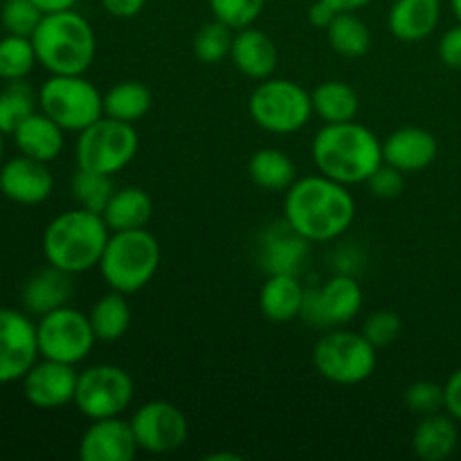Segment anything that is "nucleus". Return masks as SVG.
Masks as SVG:
<instances>
[{
    "label": "nucleus",
    "mask_w": 461,
    "mask_h": 461,
    "mask_svg": "<svg viewBox=\"0 0 461 461\" xmlns=\"http://www.w3.org/2000/svg\"><path fill=\"white\" fill-rule=\"evenodd\" d=\"M102 5L113 18H135L144 9L147 0H102Z\"/></svg>",
    "instance_id": "nucleus-43"
},
{
    "label": "nucleus",
    "mask_w": 461,
    "mask_h": 461,
    "mask_svg": "<svg viewBox=\"0 0 461 461\" xmlns=\"http://www.w3.org/2000/svg\"><path fill=\"white\" fill-rule=\"evenodd\" d=\"M32 43L50 75H84L97 54L93 27L75 9L45 14L32 34Z\"/></svg>",
    "instance_id": "nucleus-4"
},
{
    "label": "nucleus",
    "mask_w": 461,
    "mask_h": 461,
    "mask_svg": "<svg viewBox=\"0 0 461 461\" xmlns=\"http://www.w3.org/2000/svg\"><path fill=\"white\" fill-rule=\"evenodd\" d=\"M54 189V178L48 169V162L34 158H12L0 169V192L5 198L18 205H39L48 201Z\"/></svg>",
    "instance_id": "nucleus-18"
},
{
    "label": "nucleus",
    "mask_w": 461,
    "mask_h": 461,
    "mask_svg": "<svg viewBox=\"0 0 461 461\" xmlns=\"http://www.w3.org/2000/svg\"><path fill=\"white\" fill-rule=\"evenodd\" d=\"M39 104L63 131L75 133L104 117V95L84 75H52L41 86Z\"/></svg>",
    "instance_id": "nucleus-8"
},
{
    "label": "nucleus",
    "mask_w": 461,
    "mask_h": 461,
    "mask_svg": "<svg viewBox=\"0 0 461 461\" xmlns=\"http://www.w3.org/2000/svg\"><path fill=\"white\" fill-rule=\"evenodd\" d=\"M232 63L241 75L248 79H268L275 70H277V45L270 39L266 32L257 30V27H243L237 30L232 39V50H230Z\"/></svg>",
    "instance_id": "nucleus-20"
},
{
    "label": "nucleus",
    "mask_w": 461,
    "mask_h": 461,
    "mask_svg": "<svg viewBox=\"0 0 461 461\" xmlns=\"http://www.w3.org/2000/svg\"><path fill=\"white\" fill-rule=\"evenodd\" d=\"M401 329H403V324H401V318L394 311H376V313L365 320L363 336L376 349H383V347H390L392 342L399 340Z\"/></svg>",
    "instance_id": "nucleus-38"
},
{
    "label": "nucleus",
    "mask_w": 461,
    "mask_h": 461,
    "mask_svg": "<svg viewBox=\"0 0 461 461\" xmlns=\"http://www.w3.org/2000/svg\"><path fill=\"white\" fill-rule=\"evenodd\" d=\"M306 288L295 275H268L259 291V309L268 322L286 324L300 318Z\"/></svg>",
    "instance_id": "nucleus-23"
},
{
    "label": "nucleus",
    "mask_w": 461,
    "mask_h": 461,
    "mask_svg": "<svg viewBox=\"0 0 461 461\" xmlns=\"http://www.w3.org/2000/svg\"><path fill=\"white\" fill-rule=\"evenodd\" d=\"M138 149L140 138L133 124L104 115L77 138V167L113 176L133 162Z\"/></svg>",
    "instance_id": "nucleus-9"
},
{
    "label": "nucleus",
    "mask_w": 461,
    "mask_h": 461,
    "mask_svg": "<svg viewBox=\"0 0 461 461\" xmlns=\"http://www.w3.org/2000/svg\"><path fill=\"white\" fill-rule=\"evenodd\" d=\"M311 156L320 174L342 185L367 183L369 176L383 165V142L374 131L356 120L324 124L315 133Z\"/></svg>",
    "instance_id": "nucleus-2"
},
{
    "label": "nucleus",
    "mask_w": 461,
    "mask_h": 461,
    "mask_svg": "<svg viewBox=\"0 0 461 461\" xmlns=\"http://www.w3.org/2000/svg\"><path fill=\"white\" fill-rule=\"evenodd\" d=\"M405 405L414 414H435L444 410V385H437L432 381H419L405 390Z\"/></svg>",
    "instance_id": "nucleus-39"
},
{
    "label": "nucleus",
    "mask_w": 461,
    "mask_h": 461,
    "mask_svg": "<svg viewBox=\"0 0 461 461\" xmlns=\"http://www.w3.org/2000/svg\"><path fill=\"white\" fill-rule=\"evenodd\" d=\"M153 95L142 81H120L104 95V115L135 124L151 111Z\"/></svg>",
    "instance_id": "nucleus-29"
},
{
    "label": "nucleus",
    "mask_w": 461,
    "mask_h": 461,
    "mask_svg": "<svg viewBox=\"0 0 461 461\" xmlns=\"http://www.w3.org/2000/svg\"><path fill=\"white\" fill-rule=\"evenodd\" d=\"M311 99H313V113L322 117L324 124L351 122L360 111L358 93L345 81H324L311 93Z\"/></svg>",
    "instance_id": "nucleus-28"
},
{
    "label": "nucleus",
    "mask_w": 461,
    "mask_h": 461,
    "mask_svg": "<svg viewBox=\"0 0 461 461\" xmlns=\"http://www.w3.org/2000/svg\"><path fill=\"white\" fill-rule=\"evenodd\" d=\"M12 135L18 151L34 160L52 162L63 151V129L43 111L27 117Z\"/></svg>",
    "instance_id": "nucleus-24"
},
{
    "label": "nucleus",
    "mask_w": 461,
    "mask_h": 461,
    "mask_svg": "<svg viewBox=\"0 0 461 461\" xmlns=\"http://www.w3.org/2000/svg\"><path fill=\"white\" fill-rule=\"evenodd\" d=\"M376 347L363 331L336 327L324 333L313 347V365L322 378L336 385H358L376 372Z\"/></svg>",
    "instance_id": "nucleus-7"
},
{
    "label": "nucleus",
    "mask_w": 461,
    "mask_h": 461,
    "mask_svg": "<svg viewBox=\"0 0 461 461\" xmlns=\"http://www.w3.org/2000/svg\"><path fill=\"white\" fill-rule=\"evenodd\" d=\"M336 12H358V9L367 7L374 0H327Z\"/></svg>",
    "instance_id": "nucleus-46"
},
{
    "label": "nucleus",
    "mask_w": 461,
    "mask_h": 461,
    "mask_svg": "<svg viewBox=\"0 0 461 461\" xmlns=\"http://www.w3.org/2000/svg\"><path fill=\"white\" fill-rule=\"evenodd\" d=\"M441 21V0H394L387 14V30L405 43L428 39Z\"/></svg>",
    "instance_id": "nucleus-21"
},
{
    "label": "nucleus",
    "mask_w": 461,
    "mask_h": 461,
    "mask_svg": "<svg viewBox=\"0 0 461 461\" xmlns=\"http://www.w3.org/2000/svg\"><path fill=\"white\" fill-rule=\"evenodd\" d=\"M93 331L97 340L115 342L126 336L131 327V306L126 295L120 291H111L99 297L88 313Z\"/></svg>",
    "instance_id": "nucleus-30"
},
{
    "label": "nucleus",
    "mask_w": 461,
    "mask_h": 461,
    "mask_svg": "<svg viewBox=\"0 0 461 461\" xmlns=\"http://www.w3.org/2000/svg\"><path fill=\"white\" fill-rule=\"evenodd\" d=\"M70 189L77 205L84 207V210L97 212V214L106 210L108 201L115 194V185H113L111 176L88 169H77V174L72 176Z\"/></svg>",
    "instance_id": "nucleus-34"
},
{
    "label": "nucleus",
    "mask_w": 461,
    "mask_h": 461,
    "mask_svg": "<svg viewBox=\"0 0 461 461\" xmlns=\"http://www.w3.org/2000/svg\"><path fill=\"white\" fill-rule=\"evenodd\" d=\"M444 410L461 423V367L450 374V378L444 385Z\"/></svg>",
    "instance_id": "nucleus-42"
},
{
    "label": "nucleus",
    "mask_w": 461,
    "mask_h": 461,
    "mask_svg": "<svg viewBox=\"0 0 461 461\" xmlns=\"http://www.w3.org/2000/svg\"><path fill=\"white\" fill-rule=\"evenodd\" d=\"M367 187L374 196L378 198H396L403 194L405 180H403V171L394 169L392 165H385L383 162L367 180Z\"/></svg>",
    "instance_id": "nucleus-40"
},
{
    "label": "nucleus",
    "mask_w": 461,
    "mask_h": 461,
    "mask_svg": "<svg viewBox=\"0 0 461 461\" xmlns=\"http://www.w3.org/2000/svg\"><path fill=\"white\" fill-rule=\"evenodd\" d=\"M248 111L259 129L275 135H288L309 124L313 115V99L297 81L268 77L252 90Z\"/></svg>",
    "instance_id": "nucleus-6"
},
{
    "label": "nucleus",
    "mask_w": 461,
    "mask_h": 461,
    "mask_svg": "<svg viewBox=\"0 0 461 461\" xmlns=\"http://www.w3.org/2000/svg\"><path fill=\"white\" fill-rule=\"evenodd\" d=\"M138 450L140 446L131 421H124L122 417L97 419L79 441L81 461H131Z\"/></svg>",
    "instance_id": "nucleus-17"
},
{
    "label": "nucleus",
    "mask_w": 461,
    "mask_h": 461,
    "mask_svg": "<svg viewBox=\"0 0 461 461\" xmlns=\"http://www.w3.org/2000/svg\"><path fill=\"white\" fill-rule=\"evenodd\" d=\"M457 421L450 414H428L412 435V450L423 461H444L457 450Z\"/></svg>",
    "instance_id": "nucleus-25"
},
{
    "label": "nucleus",
    "mask_w": 461,
    "mask_h": 461,
    "mask_svg": "<svg viewBox=\"0 0 461 461\" xmlns=\"http://www.w3.org/2000/svg\"><path fill=\"white\" fill-rule=\"evenodd\" d=\"M72 275L57 266L39 270L32 275L23 286V306L30 315H45L50 311H57L61 306H68V300L72 297Z\"/></svg>",
    "instance_id": "nucleus-22"
},
{
    "label": "nucleus",
    "mask_w": 461,
    "mask_h": 461,
    "mask_svg": "<svg viewBox=\"0 0 461 461\" xmlns=\"http://www.w3.org/2000/svg\"><path fill=\"white\" fill-rule=\"evenodd\" d=\"M363 309V288L349 273H336L322 288L304 293L300 318L315 329H336L349 324Z\"/></svg>",
    "instance_id": "nucleus-12"
},
{
    "label": "nucleus",
    "mask_w": 461,
    "mask_h": 461,
    "mask_svg": "<svg viewBox=\"0 0 461 461\" xmlns=\"http://www.w3.org/2000/svg\"><path fill=\"white\" fill-rule=\"evenodd\" d=\"M36 104L39 95L25 79L7 81V86L0 90V131L12 135L27 117L34 115Z\"/></svg>",
    "instance_id": "nucleus-32"
},
{
    "label": "nucleus",
    "mask_w": 461,
    "mask_h": 461,
    "mask_svg": "<svg viewBox=\"0 0 461 461\" xmlns=\"http://www.w3.org/2000/svg\"><path fill=\"white\" fill-rule=\"evenodd\" d=\"M248 174L257 187L266 192H284L297 180L295 162L282 149H259L248 162Z\"/></svg>",
    "instance_id": "nucleus-27"
},
{
    "label": "nucleus",
    "mask_w": 461,
    "mask_h": 461,
    "mask_svg": "<svg viewBox=\"0 0 461 461\" xmlns=\"http://www.w3.org/2000/svg\"><path fill=\"white\" fill-rule=\"evenodd\" d=\"M153 214V201L142 187H122L108 201L106 210L102 212L111 232L122 230H138L149 223Z\"/></svg>",
    "instance_id": "nucleus-26"
},
{
    "label": "nucleus",
    "mask_w": 461,
    "mask_h": 461,
    "mask_svg": "<svg viewBox=\"0 0 461 461\" xmlns=\"http://www.w3.org/2000/svg\"><path fill=\"white\" fill-rule=\"evenodd\" d=\"M36 7L43 14H54V12H66V9H75V5L79 0H32Z\"/></svg>",
    "instance_id": "nucleus-45"
},
{
    "label": "nucleus",
    "mask_w": 461,
    "mask_h": 461,
    "mask_svg": "<svg viewBox=\"0 0 461 461\" xmlns=\"http://www.w3.org/2000/svg\"><path fill=\"white\" fill-rule=\"evenodd\" d=\"M135 441L140 450L151 455H167L187 441L189 423L178 405L169 401H147L131 417Z\"/></svg>",
    "instance_id": "nucleus-13"
},
{
    "label": "nucleus",
    "mask_w": 461,
    "mask_h": 461,
    "mask_svg": "<svg viewBox=\"0 0 461 461\" xmlns=\"http://www.w3.org/2000/svg\"><path fill=\"white\" fill-rule=\"evenodd\" d=\"M439 59L450 70H461V23L441 36Z\"/></svg>",
    "instance_id": "nucleus-41"
},
{
    "label": "nucleus",
    "mask_w": 461,
    "mask_h": 461,
    "mask_svg": "<svg viewBox=\"0 0 461 461\" xmlns=\"http://www.w3.org/2000/svg\"><path fill=\"white\" fill-rule=\"evenodd\" d=\"M36 63L39 59H36V50L30 36L7 34L5 39H0V79H25L34 70Z\"/></svg>",
    "instance_id": "nucleus-33"
},
{
    "label": "nucleus",
    "mask_w": 461,
    "mask_h": 461,
    "mask_svg": "<svg viewBox=\"0 0 461 461\" xmlns=\"http://www.w3.org/2000/svg\"><path fill=\"white\" fill-rule=\"evenodd\" d=\"M450 7H453L455 16H457V21L461 23V0H450Z\"/></svg>",
    "instance_id": "nucleus-47"
},
{
    "label": "nucleus",
    "mask_w": 461,
    "mask_h": 461,
    "mask_svg": "<svg viewBox=\"0 0 461 461\" xmlns=\"http://www.w3.org/2000/svg\"><path fill=\"white\" fill-rule=\"evenodd\" d=\"M216 21L225 23L230 30H243L255 25L266 7V0H207Z\"/></svg>",
    "instance_id": "nucleus-36"
},
{
    "label": "nucleus",
    "mask_w": 461,
    "mask_h": 461,
    "mask_svg": "<svg viewBox=\"0 0 461 461\" xmlns=\"http://www.w3.org/2000/svg\"><path fill=\"white\" fill-rule=\"evenodd\" d=\"M232 39V30L214 18L198 30L196 39H194V54L201 63L214 66V63H221L225 57H230Z\"/></svg>",
    "instance_id": "nucleus-35"
},
{
    "label": "nucleus",
    "mask_w": 461,
    "mask_h": 461,
    "mask_svg": "<svg viewBox=\"0 0 461 461\" xmlns=\"http://www.w3.org/2000/svg\"><path fill=\"white\" fill-rule=\"evenodd\" d=\"M284 219L311 243L333 241L354 223L356 201L347 185L329 176H304L286 189Z\"/></svg>",
    "instance_id": "nucleus-1"
},
{
    "label": "nucleus",
    "mask_w": 461,
    "mask_h": 461,
    "mask_svg": "<svg viewBox=\"0 0 461 461\" xmlns=\"http://www.w3.org/2000/svg\"><path fill=\"white\" fill-rule=\"evenodd\" d=\"M36 340H39V354L43 358L77 365L88 358L97 336H95L88 315L72 306H61V309L41 315L36 324Z\"/></svg>",
    "instance_id": "nucleus-10"
},
{
    "label": "nucleus",
    "mask_w": 461,
    "mask_h": 461,
    "mask_svg": "<svg viewBox=\"0 0 461 461\" xmlns=\"http://www.w3.org/2000/svg\"><path fill=\"white\" fill-rule=\"evenodd\" d=\"M45 14L36 7L32 0H5L0 7V23L7 30V34L30 36L43 21Z\"/></svg>",
    "instance_id": "nucleus-37"
},
{
    "label": "nucleus",
    "mask_w": 461,
    "mask_h": 461,
    "mask_svg": "<svg viewBox=\"0 0 461 461\" xmlns=\"http://www.w3.org/2000/svg\"><path fill=\"white\" fill-rule=\"evenodd\" d=\"M311 241L302 237L286 219L273 223L259 237V264L266 275H295L304 270Z\"/></svg>",
    "instance_id": "nucleus-16"
},
{
    "label": "nucleus",
    "mask_w": 461,
    "mask_h": 461,
    "mask_svg": "<svg viewBox=\"0 0 461 461\" xmlns=\"http://www.w3.org/2000/svg\"><path fill=\"white\" fill-rule=\"evenodd\" d=\"M39 356L36 324L21 311L0 309V385L23 381Z\"/></svg>",
    "instance_id": "nucleus-14"
},
{
    "label": "nucleus",
    "mask_w": 461,
    "mask_h": 461,
    "mask_svg": "<svg viewBox=\"0 0 461 461\" xmlns=\"http://www.w3.org/2000/svg\"><path fill=\"white\" fill-rule=\"evenodd\" d=\"M160 259V243L149 230H122L108 239L99 261V273L111 291L133 295L156 277Z\"/></svg>",
    "instance_id": "nucleus-5"
},
{
    "label": "nucleus",
    "mask_w": 461,
    "mask_h": 461,
    "mask_svg": "<svg viewBox=\"0 0 461 461\" xmlns=\"http://www.w3.org/2000/svg\"><path fill=\"white\" fill-rule=\"evenodd\" d=\"M329 45L333 52L347 59L365 57L372 48V32L363 18L356 16L354 12H340L333 18L331 25L327 27Z\"/></svg>",
    "instance_id": "nucleus-31"
},
{
    "label": "nucleus",
    "mask_w": 461,
    "mask_h": 461,
    "mask_svg": "<svg viewBox=\"0 0 461 461\" xmlns=\"http://www.w3.org/2000/svg\"><path fill=\"white\" fill-rule=\"evenodd\" d=\"M135 385L129 372L117 365H93L79 374L75 405L90 421L122 417L133 403Z\"/></svg>",
    "instance_id": "nucleus-11"
},
{
    "label": "nucleus",
    "mask_w": 461,
    "mask_h": 461,
    "mask_svg": "<svg viewBox=\"0 0 461 461\" xmlns=\"http://www.w3.org/2000/svg\"><path fill=\"white\" fill-rule=\"evenodd\" d=\"M77 381L79 374L75 372V365L43 358L23 376V394L34 408L59 410L75 403Z\"/></svg>",
    "instance_id": "nucleus-15"
},
{
    "label": "nucleus",
    "mask_w": 461,
    "mask_h": 461,
    "mask_svg": "<svg viewBox=\"0 0 461 461\" xmlns=\"http://www.w3.org/2000/svg\"><path fill=\"white\" fill-rule=\"evenodd\" d=\"M108 239L111 230L104 216L77 207L50 221L43 232V255L50 266L81 275L99 268Z\"/></svg>",
    "instance_id": "nucleus-3"
},
{
    "label": "nucleus",
    "mask_w": 461,
    "mask_h": 461,
    "mask_svg": "<svg viewBox=\"0 0 461 461\" xmlns=\"http://www.w3.org/2000/svg\"><path fill=\"white\" fill-rule=\"evenodd\" d=\"M437 140L430 131L421 129V126H403L396 129L390 138L383 142V160L385 165H392L394 169L403 171V174H412V171H421L435 162Z\"/></svg>",
    "instance_id": "nucleus-19"
},
{
    "label": "nucleus",
    "mask_w": 461,
    "mask_h": 461,
    "mask_svg": "<svg viewBox=\"0 0 461 461\" xmlns=\"http://www.w3.org/2000/svg\"><path fill=\"white\" fill-rule=\"evenodd\" d=\"M3 131H0V169H3V165H5V162H3V156H5V140H3Z\"/></svg>",
    "instance_id": "nucleus-48"
},
{
    "label": "nucleus",
    "mask_w": 461,
    "mask_h": 461,
    "mask_svg": "<svg viewBox=\"0 0 461 461\" xmlns=\"http://www.w3.org/2000/svg\"><path fill=\"white\" fill-rule=\"evenodd\" d=\"M338 14L340 12H336L327 0H315V3L309 7V23L313 27H318V30H327Z\"/></svg>",
    "instance_id": "nucleus-44"
}]
</instances>
